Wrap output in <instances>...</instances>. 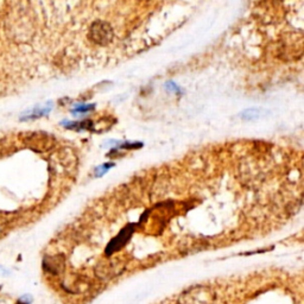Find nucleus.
I'll return each instance as SVG.
<instances>
[{"label": "nucleus", "instance_id": "f257e3e1", "mask_svg": "<svg viewBox=\"0 0 304 304\" xmlns=\"http://www.w3.org/2000/svg\"><path fill=\"white\" fill-rule=\"evenodd\" d=\"M89 40L93 43L99 45H106L111 43L113 37H114V31L108 23L105 22H95L93 23L92 27L89 29Z\"/></svg>", "mask_w": 304, "mask_h": 304}, {"label": "nucleus", "instance_id": "f03ea898", "mask_svg": "<svg viewBox=\"0 0 304 304\" xmlns=\"http://www.w3.org/2000/svg\"><path fill=\"white\" fill-rule=\"evenodd\" d=\"M186 304H212L213 295L207 287H196L184 296Z\"/></svg>", "mask_w": 304, "mask_h": 304}, {"label": "nucleus", "instance_id": "7ed1b4c3", "mask_svg": "<svg viewBox=\"0 0 304 304\" xmlns=\"http://www.w3.org/2000/svg\"><path fill=\"white\" fill-rule=\"evenodd\" d=\"M133 228H134V226L130 225V226H127L126 228L122 229V231L119 233V234L116 235V237L108 244L107 248H106V254L111 255L112 253H114L115 251H118L119 248L122 246V245H125L126 241L130 239L132 232H133Z\"/></svg>", "mask_w": 304, "mask_h": 304}, {"label": "nucleus", "instance_id": "20e7f679", "mask_svg": "<svg viewBox=\"0 0 304 304\" xmlns=\"http://www.w3.org/2000/svg\"><path fill=\"white\" fill-rule=\"evenodd\" d=\"M44 268L51 273H58L63 268V259L60 257L45 258Z\"/></svg>", "mask_w": 304, "mask_h": 304}, {"label": "nucleus", "instance_id": "39448f33", "mask_svg": "<svg viewBox=\"0 0 304 304\" xmlns=\"http://www.w3.org/2000/svg\"><path fill=\"white\" fill-rule=\"evenodd\" d=\"M265 115V111L260 108H250V109H245L244 112L241 113L240 116L245 120H253V119H259L260 116Z\"/></svg>", "mask_w": 304, "mask_h": 304}, {"label": "nucleus", "instance_id": "423d86ee", "mask_svg": "<svg viewBox=\"0 0 304 304\" xmlns=\"http://www.w3.org/2000/svg\"><path fill=\"white\" fill-rule=\"evenodd\" d=\"M66 127H68V128H77V130H87V128H90L92 127V125H93V122L92 121H89V120H87V121H81V122H66Z\"/></svg>", "mask_w": 304, "mask_h": 304}, {"label": "nucleus", "instance_id": "0eeeda50", "mask_svg": "<svg viewBox=\"0 0 304 304\" xmlns=\"http://www.w3.org/2000/svg\"><path fill=\"white\" fill-rule=\"evenodd\" d=\"M93 108H95V105H80L77 106V107H75L74 113H87L92 111Z\"/></svg>", "mask_w": 304, "mask_h": 304}, {"label": "nucleus", "instance_id": "6e6552de", "mask_svg": "<svg viewBox=\"0 0 304 304\" xmlns=\"http://www.w3.org/2000/svg\"><path fill=\"white\" fill-rule=\"evenodd\" d=\"M113 166H114V164H112V163L103 164V166L99 167L98 169H96V175H98V176H101V175H103L105 173H107V170H108V169H111V168H112Z\"/></svg>", "mask_w": 304, "mask_h": 304}, {"label": "nucleus", "instance_id": "1a4fd4ad", "mask_svg": "<svg viewBox=\"0 0 304 304\" xmlns=\"http://www.w3.org/2000/svg\"><path fill=\"white\" fill-rule=\"evenodd\" d=\"M167 89L168 90H173V92H176V93H180V88L176 85H175L174 82H168L167 83Z\"/></svg>", "mask_w": 304, "mask_h": 304}, {"label": "nucleus", "instance_id": "9d476101", "mask_svg": "<svg viewBox=\"0 0 304 304\" xmlns=\"http://www.w3.org/2000/svg\"><path fill=\"white\" fill-rule=\"evenodd\" d=\"M4 228H5V224L3 221H0V233L3 232V229H4Z\"/></svg>", "mask_w": 304, "mask_h": 304}]
</instances>
